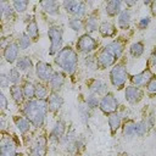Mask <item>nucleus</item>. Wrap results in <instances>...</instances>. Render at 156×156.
<instances>
[{"mask_svg":"<svg viewBox=\"0 0 156 156\" xmlns=\"http://www.w3.org/2000/svg\"><path fill=\"white\" fill-rule=\"evenodd\" d=\"M48 108V101L45 100H28L23 105V113L34 127H41Z\"/></svg>","mask_w":156,"mask_h":156,"instance_id":"obj_1","label":"nucleus"},{"mask_svg":"<svg viewBox=\"0 0 156 156\" xmlns=\"http://www.w3.org/2000/svg\"><path fill=\"white\" fill-rule=\"evenodd\" d=\"M55 63L57 66H60L65 72L71 74L77 68L78 55L71 46H66V48L61 49L57 52V55L55 56Z\"/></svg>","mask_w":156,"mask_h":156,"instance_id":"obj_2","label":"nucleus"},{"mask_svg":"<svg viewBox=\"0 0 156 156\" xmlns=\"http://www.w3.org/2000/svg\"><path fill=\"white\" fill-rule=\"evenodd\" d=\"M62 28L60 26H51L48 29V35L50 39V50H49V55H55L56 52H58L61 50L62 46Z\"/></svg>","mask_w":156,"mask_h":156,"instance_id":"obj_3","label":"nucleus"},{"mask_svg":"<svg viewBox=\"0 0 156 156\" xmlns=\"http://www.w3.org/2000/svg\"><path fill=\"white\" fill-rule=\"evenodd\" d=\"M110 78H111L113 87H116L117 89H122L124 87L126 80H127L126 67L123 65H116L110 72Z\"/></svg>","mask_w":156,"mask_h":156,"instance_id":"obj_4","label":"nucleus"},{"mask_svg":"<svg viewBox=\"0 0 156 156\" xmlns=\"http://www.w3.org/2000/svg\"><path fill=\"white\" fill-rule=\"evenodd\" d=\"M76 46H77L78 51H80L83 54H90L91 51H94L98 48V43L89 34H83L78 38Z\"/></svg>","mask_w":156,"mask_h":156,"instance_id":"obj_5","label":"nucleus"},{"mask_svg":"<svg viewBox=\"0 0 156 156\" xmlns=\"http://www.w3.org/2000/svg\"><path fill=\"white\" fill-rule=\"evenodd\" d=\"M100 110L106 113V115H111V113H115V111L117 110L118 107V100L115 98L113 94L111 93H107L104 95V98L100 100Z\"/></svg>","mask_w":156,"mask_h":156,"instance_id":"obj_6","label":"nucleus"},{"mask_svg":"<svg viewBox=\"0 0 156 156\" xmlns=\"http://www.w3.org/2000/svg\"><path fill=\"white\" fill-rule=\"evenodd\" d=\"M62 6H63V9L68 13L73 15L77 18H80L82 16L85 15V10H87L85 9V4L82 2V1H72V0H68V1H63Z\"/></svg>","mask_w":156,"mask_h":156,"instance_id":"obj_7","label":"nucleus"},{"mask_svg":"<svg viewBox=\"0 0 156 156\" xmlns=\"http://www.w3.org/2000/svg\"><path fill=\"white\" fill-rule=\"evenodd\" d=\"M35 74L41 82H49L54 74V71L49 63L40 61L35 65Z\"/></svg>","mask_w":156,"mask_h":156,"instance_id":"obj_8","label":"nucleus"},{"mask_svg":"<svg viewBox=\"0 0 156 156\" xmlns=\"http://www.w3.org/2000/svg\"><path fill=\"white\" fill-rule=\"evenodd\" d=\"M116 56L113 54H111L110 51H107L106 49H104L102 51H100V54L98 55V58H96V62H98V67L100 69H105L110 66H112L116 61Z\"/></svg>","mask_w":156,"mask_h":156,"instance_id":"obj_9","label":"nucleus"},{"mask_svg":"<svg viewBox=\"0 0 156 156\" xmlns=\"http://www.w3.org/2000/svg\"><path fill=\"white\" fill-rule=\"evenodd\" d=\"M18 50H20V46L17 43H9L4 49V58L10 63L17 61L18 60Z\"/></svg>","mask_w":156,"mask_h":156,"instance_id":"obj_10","label":"nucleus"},{"mask_svg":"<svg viewBox=\"0 0 156 156\" xmlns=\"http://www.w3.org/2000/svg\"><path fill=\"white\" fill-rule=\"evenodd\" d=\"M152 73L150 69H145L143 72H140L139 74H135L130 78V82L133 83L134 87H143V85H147V83L152 79Z\"/></svg>","mask_w":156,"mask_h":156,"instance_id":"obj_11","label":"nucleus"},{"mask_svg":"<svg viewBox=\"0 0 156 156\" xmlns=\"http://www.w3.org/2000/svg\"><path fill=\"white\" fill-rule=\"evenodd\" d=\"M126 100L130 104H136L141 100L143 98V91L138 88V87H134V85H129L126 88Z\"/></svg>","mask_w":156,"mask_h":156,"instance_id":"obj_12","label":"nucleus"},{"mask_svg":"<svg viewBox=\"0 0 156 156\" xmlns=\"http://www.w3.org/2000/svg\"><path fill=\"white\" fill-rule=\"evenodd\" d=\"M46 150V139L44 136H39L30 149V156H45Z\"/></svg>","mask_w":156,"mask_h":156,"instance_id":"obj_13","label":"nucleus"},{"mask_svg":"<svg viewBox=\"0 0 156 156\" xmlns=\"http://www.w3.org/2000/svg\"><path fill=\"white\" fill-rule=\"evenodd\" d=\"M65 130H66V124L63 121H58L56 122V124L52 127L51 132H50V136L49 139L51 141H58L63 138V134H65Z\"/></svg>","mask_w":156,"mask_h":156,"instance_id":"obj_14","label":"nucleus"},{"mask_svg":"<svg viewBox=\"0 0 156 156\" xmlns=\"http://www.w3.org/2000/svg\"><path fill=\"white\" fill-rule=\"evenodd\" d=\"M63 105V99L55 91H52L50 95H49V99H48V107L50 111L52 112H57L61 106Z\"/></svg>","mask_w":156,"mask_h":156,"instance_id":"obj_15","label":"nucleus"},{"mask_svg":"<svg viewBox=\"0 0 156 156\" xmlns=\"http://www.w3.org/2000/svg\"><path fill=\"white\" fill-rule=\"evenodd\" d=\"M16 146L10 138H4L0 146V156H15Z\"/></svg>","mask_w":156,"mask_h":156,"instance_id":"obj_16","label":"nucleus"},{"mask_svg":"<svg viewBox=\"0 0 156 156\" xmlns=\"http://www.w3.org/2000/svg\"><path fill=\"white\" fill-rule=\"evenodd\" d=\"M63 83H65V76L61 72H54L51 79L49 80V84L51 87V90L55 91V93L62 88Z\"/></svg>","mask_w":156,"mask_h":156,"instance_id":"obj_17","label":"nucleus"},{"mask_svg":"<svg viewBox=\"0 0 156 156\" xmlns=\"http://www.w3.org/2000/svg\"><path fill=\"white\" fill-rule=\"evenodd\" d=\"M90 90L94 95H104L107 91V84L101 79H95L90 84Z\"/></svg>","mask_w":156,"mask_h":156,"instance_id":"obj_18","label":"nucleus"},{"mask_svg":"<svg viewBox=\"0 0 156 156\" xmlns=\"http://www.w3.org/2000/svg\"><path fill=\"white\" fill-rule=\"evenodd\" d=\"M13 122H15L16 127L18 128V130H20L22 134L27 133V132L29 130V128H30V121H29L28 118H26V117L16 116V117L13 118Z\"/></svg>","mask_w":156,"mask_h":156,"instance_id":"obj_19","label":"nucleus"},{"mask_svg":"<svg viewBox=\"0 0 156 156\" xmlns=\"http://www.w3.org/2000/svg\"><path fill=\"white\" fill-rule=\"evenodd\" d=\"M40 6L43 7V10L45 12H48L49 15H58L60 12V5L56 2V1H52V0H49V1H43L40 2Z\"/></svg>","mask_w":156,"mask_h":156,"instance_id":"obj_20","label":"nucleus"},{"mask_svg":"<svg viewBox=\"0 0 156 156\" xmlns=\"http://www.w3.org/2000/svg\"><path fill=\"white\" fill-rule=\"evenodd\" d=\"M105 49L107 51H110L111 54H113L116 56V58H118L122 55V52H123V44L119 40H113L110 44H107L105 46Z\"/></svg>","mask_w":156,"mask_h":156,"instance_id":"obj_21","label":"nucleus"},{"mask_svg":"<svg viewBox=\"0 0 156 156\" xmlns=\"http://www.w3.org/2000/svg\"><path fill=\"white\" fill-rule=\"evenodd\" d=\"M130 23V12L128 9L122 10L118 15V26L121 29H127Z\"/></svg>","mask_w":156,"mask_h":156,"instance_id":"obj_22","label":"nucleus"},{"mask_svg":"<svg viewBox=\"0 0 156 156\" xmlns=\"http://www.w3.org/2000/svg\"><path fill=\"white\" fill-rule=\"evenodd\" d=\"M99 32L102 37H113L116 34V27L111 22H102L99 27Z\"/></svg>","mask_w":156,"mask_h":156,"instance_id":"obj_23","label":"nucleus"},{"mask_svg":"<svg viewBox=\"0 0 156 156\" xmlns=\"http://www.w3.org/2000/svg\"><path fill=\"white\" fill-rule=\"evenodd\" d=\"M121 5H122V2L119 0L108 1L106 4V13L108 16H116L117 13L119 15V12H121Z\"/></svg>","mask_w":156,"mask_h":156,"instance_id":"obj_24","label":"nucleus"},{"mask_svg":"<svg viewBox=\"0 0 156 156\" xmlns=\"http://www.w3.org/2000/svg\"><path fill=\"white\" fill-rule=\"evenodd\" d=\"M10 93H11V96L12 99L15 100L16 104L21 105L23 102V99H24V94H23V88L18 87V85H12L10 88Z\"/></svg>","mask_w":156,"mask_h":156,"instance_id":"obj_25","label":"nucleus"},{"mask_svg":"<svg viewBox=\"0 0 156 156\" xmlns=\"http://www.w3.org/2000/svg\"><path fill=\"white\" fill-rule=\"evenodd\" d=\"M16 68L18 71H28L32 68V60L28 56H22L16 61Z\"/></svg>","mask_w":156,"mask_h":156,"instance_id":"obj_26","label":"nucleus"},{"mask_svg":"<svg viewBox=\"0 0 156 156\" xmlns=\"http://www.w3.org/2000/svg\"><path fill=\"white\" fill-rule=\"evenodd\" d=\"M85 29L88 33H93L98 29V16L95 13H91L88 16L87 22H85Z\"/></svg>","mask_w":156,"mask_h":156,"instance_id":"obj_27","label":"nucleus"},{"mask_svg":"<svg viewBox=\"0 0 156 156\" xmlns=\"http://www.w3.org/2000/svg\"><path fill=\"white\" fill-rule=\"evenodd\" d=\"M108 124H110V128H111V132L112 134L116 133V130L119 128L121 126V116L118 113H111L108 116Z\"/></svg>","mask_w":156,"mask_h":156,"instance_id":"obj_28","label":"nucleus"},{"mask_svg":"<svg viewBox=\"0 0 156 156\" xmlns=\"http://www.w3.org/2000/svg\"><path fill=\"white\" fill-rule=\"evenodd\" d=\"M26 33L29 35L30 39H37L38 38V35H39V28H38V24H37L35 21H30L27 24Z\"/></svg>","mask_w":156,"mask_h":156,"instance_id":"obj_29","label":"nucleus"},{"mask_svg":"<svg viewBox=\"0 0 156 156\" xmlns=\"http://www.w3.org/2000/svg\"><path fill=\"white\" fill-rule=\"evenodd\" d=\"M23 94H24V98H27L28 100H32L35 96V85L30 82H26L23 85Z\"/></svg>","mask_w":156,"mask_h":156,"instance_id":"obj_30","label":"nucleus"},{"mask_svg":"<svg viewBox=\"0 0 156 156\" xmlns=\"http://www.w3.org/2000/svg\"><path fill=\"white\" fill-rule=\"evenodd\" d=\"M129 51H130L132 56H134V57H139V56H141L143 52H144V44H143L141 41H136V43L132 44Z\"/></svg>","mask_w":156,"mask_h":156,"instance_id":"obj_31","label":"nucleus"},{"mask_svg":"<svg viewBox=\"0 0 156 156\" xmlns=\"http://www.w3.org/2000/svg\"><path fill=\"white\" fill-rule=\"evenodd\" d=\"M46 95H48L46 87L44 84H41V83H37L35 84V98L38 100H45Z\"/></svg>","mask_w":156,"mask_h":156,"instance_id":"obj_32","label":"nucleus"},{"mask_svg":"<svg viewBox=\"0 0 156 156\" xmlns=\"http://www.w3.org/2000/svg\"><path fill=\"white\" fill-rule=\"evenodd\" d=\"M123 134L126 138H132L133 135H135V123L133 121L126 122L123 127Z\"/></svg>","mask_w":156,"mask_h":156,"instance_id":"obj_33","label":"nucleus"},{"mask_svg":"<svg viewBox=\"0 0 156 156\" xmlns=\"http://www.w3.org/2000/svg\"><path fill=\"white\" fill-rule=\"evenodd\" d=\"M68 26L71 27V29H73L74 32H80L83 28H84V23L80 18H77V17H73L68 21Z\"/></svg>","mask_w":156,"mask_h":156,"instance_id":"obj_34","label":"nucleus"},{"mask_svg":"<svg viewBox=\"0 0 156 156\" xmlns=\"http://www.w3.org/2000/svg\"><path fill=\"white\" fill-rule=\"evenodd\" d=\"M30 43H32V40H30V38H29V35L27 33H22L18 37V46H20V49L24 50V49L29 48Z\"/></svg>","mask_w":156,"mask_h":156,"instance_id":"obj_35","label":"nucleus"},{"mask_svg":"<svg viewBox=\"0 0 156 156\" xmlns=\"http://www.w3.org/2000/svg\"><path fill=\"white\" fill-rule=\"evenodd\" d=\"M10 82L13 84V85H17V83L21 80V74H20V71L17 68H11L9 71V74H7Z\"/></svg>","mask_w":156,"mask_h":156,"instance_id":"obj_36","label":"nucleus"},{"mask_svg":"<svg viewBox=\"0 0 156 156\" xmlns=\"http://www.w3.org/2000/svg\"><path fill=\"white\" fill-rule=\"evenodd\" d=\"M147 132V123L145 121H139L135 123V134L139 136L145 135Z\"/></svg>","mask_w":156,"mask_h":156,"instance_id":"obj_37","label":"nucleus"},{"mask_svg":"<svg viewBox=\"0 0 156 156\" xmlns=\"http://www.w3.org/2000/svg\"><path fill=\"white\" fill-rule=\"evenodd\" d=\"M12 6L13 9L17 11V12H24L27 10V6H28V1L26 0H17V1H13L12 2Z\"/></svg>","mask_w":156,"mask_h":156,"instance_id":"obj_38","label":"nucleus"},{"mask_svg":"<svg viewBox=\"0 0 156 156\" xmlns=\"http://www.w3.org/2000/svg\"><path fill=\"white\" fill-rule=\"evenodd\" d=\"M85 104H87V106H88L89 108H95V107H98V105H99L100 102H99L98 98H96L94 94H91V95H89V96L87 98Z\"/></svg>","mask_w":156,"mask_h":156,"instance_id":"obj_39","label":"nucleus"},{"mask_svg":"<svg viewBox=\"0 0 156 156\" xmlns=\"http://www.w3.org/2000/svg\"><path fill=\"white\" fill-rule=\"evenodd\" d=\"M146 89H147V91H149L150 94H156V78H152V79L147 83Z\"/></svg>","mask_w":156,"mask_h":156,"instance_id":"obj_40","label":"nucleus"},{"mask_svg":"<svg viewBox=\"0 0 156 156\" xmlns=\"http://www.w3.org/2000/svg\"><path fill=\"white\" fill-rule=\"evenodd\" d=\"M149 24H150V17H143V18L139 21L138 27H139L140 29H145Z\"/></svg>","mask_w":156,"mask_h":156,"instance_id":"obj_41","label":"nucleus"},{"mask_svg":"<svg viewBox=\"0 0 156 156\" xmlns=\"http://www.w3.org/2000/svg\"><path fill=\"white\" fill-rule=\"evenodd\" d=\"M0 82H1V87H2V88H6V87L9 85V83H10V79H9V77H7L5 73H1V76H0Z\"/></svg>","mask_w":156,"mask_h":156,"instance_id":"obj_42","label":"nucleus"},{"mask_svg":"<svg viewBox=\"0 0 156 156\" xmlns=\"http://www.w3.org/2000/svg\"><path fill=\"white\" fill-rule=\"evenodd\" d=\"M0 102H1V108L5 110L7 107V100H6V98H5V95L2 93L0 94Z\"/></svg>","mask_w":156,"mask_h":156,"instance_id":"obj_43","label":"nucleus"},{"mask_svg":"<svg viewBox=\"0 0 156 156\" xmlns=\"http://www.w3.org/2000/svg\"><path fill=\"white\" fill-rule=\"evenodd\" d=\"M150 62H151V66H152L154 68H156V48H155V50H154V51H152V54H151Z\"/></svg>","mask_w":156,"mask_h":156,"instance_id":"obj_44","label":"nucleus"},{"mask_svg":"<svg viewBox=\"0 0 156 156\" xmlns=\"http://www.w3.org/2000/svg\"><path fill=\"white\" fill-rule=\"evenodd\" d=\"M151 12H152V15L156 16V1L151 2Z\"/></svg>","mask_w":156,"mask_h":156,"instance_id":"obj_45","label":"nucleus"},{"mask_svg":"<svg viewBox=\"0 0 156 156\" xmlns=\"http://www.w3.org/2000/svg\"><path fill=\"white\" fill-rule=\"evenodd\" d=\"M134 4H136V1H126V5H128V6H132Z\"/></svg>","mask_w":156,"mask_h":156,"instance_id":"obj_46","label":"nucleus"}]
</instances>
